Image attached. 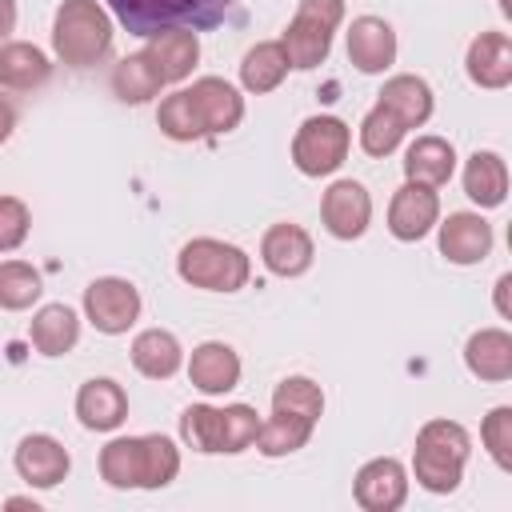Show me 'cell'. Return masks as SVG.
Segmentation results:
<instances>
[{
	"label": "cell",
	"mask_w": 512,
	"mask_h": 512,
	"mask_svg": "<svg viewBox=\"0 0 512 512\" xmlns=\"http://www.w3.org/2000/svg\"><path fill=\"white\" fill-rule=\"evenodd\" d=\"M116 24L132 36H152L164 28H188L204 32L216 28L240 0H104Z\"/></svg>",
	"instance_id": "cell-1"
},
{
	"label": "cell",
	"mask_w": 512,
	"mask_h": 512,
	"mask_svg": "<svg viewBox=\"0 0 512 512\" xmlns=\"http://www.w3.org/2000/svg\"><path fill=\"white\" fill-rule=\"evenodd\" d=\"M112 12L100 0H64L52 20V52L68 68H92L112 52Z\"/></svg>",
	"instance_id": "cell-2"
},
{
	"label": "cell",
	"mask_w": 512,
	"mask_h": 512,
	"mask_svg": "<svg viewBox=\"0 0 512 512\" xmlns=\"http://www.w3.org/2000/svg\"><path fill=\"white\" fill-rule=\"evenodd\" d=\"M468 452H472V436L464 432V424H456V420H428L416 432V452H412L416 484L436 492V496L456 492L460 480H464Z\"/></svg>",
	"instance_id": "cell-3"
},
{
	"label": "cell",
	"mask_w": 512,
	"mask_h": 512,
	"mask_svg": "<svg viewBox=\"0 0 512 512\" xmlns=\"http://www.w3.org/2000/svg\"><path fill=\"white\" fill-rule=\"evenodd\" d=\"M176 272L184 284L204 288V292H240L252 276V260L244 248L216 240V236H196L180 248Z\"/></svg>",
	"instance_id": "cell-4"
},
{
	"label": "cell",
	"mask_w": 512,
	"mask_h": 512,
	"mask_svg": "<svg viewBox=\"0 0 512 512\" xmlns=\"http://www.w3.org/2000/svg\"><path fill=\"white\" fill-rule=\"evenodd\" d=\"M340 20H344V0H300L296 16L280 36L288 64L300 72L320 68L332 52V32L340 28Z\"/></svg>",
	"instance_id": "cell-5"
},
{
	"label": "cell",
	"mask_w": 512,
	"mask_h": 512,
	"mask_svg": "<svg viewBox=\"0 0 512 512\" xmlns=\"http://www.w3.org/2000/svg\"><path fill=\"white\" fill-rule=\"evenodd\" d=\"M352 148V128L340 116H308L292 136V164L304 176H332Z\"/></svg>",
	"instance_id": "cell-6"
},
{
	"label": "cell",
	"mask_w": 512,
	"mask_h": 512,
	"mask_svg": "<svg viewBox=\"0 0 512 512\" xmlns=\"http://www.w3.org/2000/svg\"><path fill=\"white\" fill-rule=\"evenodd\" d=\"M84 316L96 332L120 336L140 320V292L124 276H100L84 288Z\"/></svg>",
	"instance_id": "cell-7"
},
{
	"label": "cell",
	"mask_w": 512,
	"mask_h": 512,
	"mask_svg": "<svg viewBox=\"0 0 512 512\" xmlns=\"http://www.w3.org/2000/svg\"><path fill=\"white\" fill-rule=\"evenodd\" d=\"M320 220L336 240H360L372 224V196L360 180H336L320 200Z\"/></svg>",
	"instance_id": "cell-8"
},
{
	"label": "cell",
	"mask_w": 512,
	"mask_h": 512,
	"mask_svg": "<svg viewBox=\"0 0 512 512\" xmlns=\"http://www.w3.org/2000/svg\"><path fill=\"white\" fill-rule=\"evenodd\" d=\"M440 220V196L436 188L428 184H412L404 180L396 192H392V204H388V232L404 244H416L424 240Z\"/></svg>",
	"instance_id": "cell-9"
},
{
	"label": "cell",
	"mask_w": 512,
	"mask_h": 512,
	"mask_svg": "<svg viewBox=\"0 0 512 512\" xmlns=\"http://www.w3.org/2000/svg\"><path fill=\"white\" fill-rule=\"evenodd\" d=\"M12 464H16V472H20V480H24L28 488H56V484L68 476L72 456H68V448H64L56 436L32 432V436H24V440L16 444Z\"/></svg>",
	"instance_id": "cell-10"
},
{
	"label": "cell",
	"mask_w": 512,
	"mask_h": 512,
	"mask_svg": "<svg viewBox=\"0 0 512 512\" xmlns=\"http://www.w3.org/2000/svg\"><path fill=\"white\" fill-rule=\"evenodd\" d=\"M356 504L364 512H396L408 500V472L392 456H376L356 472Z\"/></svg>",
	"instance_id": "cell-11"
},
{
	"label": "cell",
	"mask_w": 512,
	"mask_h": 512,
	"mask_svg": "<svg viewBox=\"0 0 512 512\" xmlns=\"http://www.w3.org/2000/svg\"><path fill=\"white\" fill-rule=\"evenodd\" d=\"M188 100L204 124V136H224L244 120V96L236 84L220 80V76H200L188 88Z\"/></svg>",
	"instance_id": "cell-12"
},
{
	"label": "cell",
	"mask_w": 512,
	"mask_h": 512,
	"mask_svg": "<svg viewBox=\"0 0 512 512\" xmlns=\"http://www.w3.org/2000/svg\"><path fill=\"white\" fill-rule=\"evenodd\" d=\"M348 64L364 76L388 72L396 64V32L380 16H356L348 28Z\"/></svg>",
	"instance_id": "cell-13"
},
{
	"label": "cell",
	"mask_w": 512,
	"mask_h": 512,
	"mask_svg": "<svg viewBox=\"0 0 512 512\" xmlns=\"http://www.w3.org/2000/svg\"><path fill=\"white\" fill-rule=\"evenodd\" d=\"M440 228V256L448 264H480L492 252V224L480 212H448V220H436Z\"/></svg>",
	"instance_id": "cell-14"
},
{
	"label": "cell",
	"mask_w": 512,
	"mask_h": 512,
	"mask_svg": "<svg viewBox=\"0 0 512 512\" xmlns=\"http://www.w3.org/2000/svg\"><path fill=\"white\" fill-rule=\"evenodd\" d=\"M76 420L88 432H116L128 420V392L112 376H92L76 392Z\"/></svg>",
	"instance_id": "cell-15"
},
{
	"label": "cell",
	"mask_w": 512,
	"mask_h": 512,
	"mask_svg": "<svg viewBox=\"0 0 512 512\" xmlns=\"http://www.w3.org/2000/svg\"><path fill=\"white\" fill-rule=\"evenodd\" d=\"M144 40H148L144 44V60L152 64V72L164 84H180L184 76H192L196 60H200L196 32H188V28H164V32H152Z\"/></svg>",
	"instance_id": "cell-16"
},
{
	"label": "cell",
	"mask_w": 512,
	"mask_h": 512,
	"mask_svg": "<svg viewBox=\"0 0 512 512\" xmlns=\"http://www.w3.org/2000/svg\"><path fill=\"white\" fill-rule=\"evenodd\" d=\"M312 256H316V248H312V236L300 228V224H272L268 232H264V240H260V260H264V268L272 272V276H284V280H292V276H304L308 268H312Z\"/></svg>",
	"instance_id": "cell-17"
},
{
	"label": "cell",
	"mask_w": 512,
	"mask_h": 512,
	"mask_svg": "<svg viewBox=\"0 0 512 512\" xmlns=\"http://www.w3.org/2000/svg\"><path fill=\"white\" fill-rule=\"evenodd\" d=\"M188 380L204 396H224L240 384V356L224 340H204L188 356Z\"/></svg>",
	"instance_id": "cell-18"
},
{
	"label": "cell",
	"mask_w": 512,
	"mask_h": 512,
	"mask_svg": "<svg viewBox=\"0 0 512 512\" xmlns=\"http://www.w3.org/2000/svg\"><path fill=\"white\" fill-rule=\"evenodd\" d=\"M464 68H468V80L480 88H492V92L508 88L512 84V36L508 32H480L468 44Z\"/></svg>",
	"instance_id": "cell-19"
},
{
	"label": "cell",
	"mask_w": 512,
	"mask_h": 512,
	"mask_svg": "<svg viewBox=\"0 0 512 512\" xmlns=\"http://www.w3.org/2000/svg\"><path fill=\"white\" fill-rule=\"evenodd\" d=\"M452 172H456L452 140H444V136H416L408 144V152H404V180L440 188V184L452 180Z\"/></svg>",
	"instance_id": "cell-20"
},
{
	"label": "cell",
	"mask_w": 512,
	"mask_h": 512,
	"mask_svg": "<svg viewBox=\"0 0 512 512\" xmlns=\"http://www.w3.org/2000/svg\"><path fill=\"white\" fill-rule=\"evenodd\" d=\"M464 364L476 380L504 384L512 376V336L504 328H480L464 344Z\"/></svg>",
	"instance_id": "cell-21"
},
{
	"label": "cell",
	"mask_w": 512,
	"mask_h": 512,
	"mask_svg": "<svg viewBox=\"0 0 512 512\" xmlns=\"http://www.w3.org/2000/svg\"><path fill=\"white\" fill-rule=\"evenodd\" d=\"M376 104H384L404 128H420V124H428V116H432V88H428V80L424 76H412V72H400V76H388L384 80V88H380V100Z\"/></svg>",
	"instance_id": "cell-22"
},
{
	"label": "cell",
	"mask_w": 512,
	"mask_h": 512,
	"mask_svg": "<svg viewBox=\"0 0 512 512\" xmlns=\"http://www.w3.org/2000/svg\"><path fill=\"white\" fill-rule=\"evenodd\" d=\"M28 340L40 356H64L80 340V316L68 304H44L28 324Z\"/></svg>",
	"instance_id": "cell-23"
},
{
	"label": "cell",
	"mask_w": 512,
	"mask_h": 512,
	"mask_svg": "<svg viewBox=\"0 0 512 512\" xmlns=\"http://www.w3.org/2000/svg\"><path fill=\"white\" fill-rule=\"evenodd\" d=\"M184 364V348L168 328H144L132 340V368L148 380H168Z\"/></svg>",
	"instance_id": "cell-24"
},
{
	"label": "cell",
	"mask_w": 512,
	"mask_h": 512,
	"mask_svg": "<svg viewBox=\"0 0 512 512\" xmlns=\"http://www.w3.org/2000/svg\"><path fill=\"white\" fill-rule=\"evenodd\" d=\"M48 76H52V64L36 44H28V40L0 44V88L28 92V88H40Z\"/></svg>",
	"instance_id": "cell-25"
},
{
	"label": "cell",
	"mask_w": 512,
	"mask_h": 512,
	"mask_svg": "<svg viewBox=\"0 0 512 512\" xmlns=\"http://www.w3.org/2000/svg\"><path fill=\"white\" fill-rule=\"evenodd\" d=\"M464 196L480 208H500L508 196V164L500 152H472L464 164Z\"/></svg>",
	"instance_id": "cell-26"
},
{
	"label": "cell",
	"mask_w": 512,
	"mask_h": 512,
	"mask_svg": "<svg viewBox=\"0 0 512 512\" xmlns=\"http://www.w3.org/2000/svg\"><path fill=\"white\" fill-rule=\"evenodd\" d=\"M288 68H292V64H288L280 40H260V44H252V48L244 52V60H240V84H244V92L264 96V92H276V88L284 84Z\"/></svg>",
	"instance_id": "cell-27"
},
{
	"label": "cell",
	"mask_w": 512,
	"mask_h": 512,
	"mask_svg": "<svg viewBox=\"0 0 512 512\" xmlns=\"http://www.w3.org/2000/svg\"><path fill=\"white\" fill-rule=\"evenodd\" d=\"M312 420L308 416H296V412H280L272 408L268 420H260V432H256V448L264 456H292L300 452L308 440H312Z\"/></svg>",
	"instance_id": "cell-28"
},
{
	"label": "cell",
	"mask_w": 512,
	"mask_h": 512,
	"mask_svg": "<svg viewBox=\"0 0 512 512\" xmlns=\"http://www.w3.org/2000/svg\"><path fill=\"white\" fill-rule=\"evenodd\" d=\"M140 436H116L100 448V476L108 488H140Z\"/></svg>",
	"instance_id": "cell-29"
},
{
	"label": "cell",
	"mask_w": 512,
	"mask_h": 512,
	"mask_svg": "<svg viewBox=\"0 0 512 512\" xmlns=\"http://www.w3.org/2000/svg\"><path fill=\"white\" fill-rule=\"evenodd\" d=\"M44 280L28 260H0V308L4 312H24L40 300Z\"/></svg>",
	"instance_id": "cell-30"
},
{
	"label": "cell",
	"mask_w": 512,
	"mask_h": 512,
	"mask_svg": "<svg viewBox=\"0 0 512 512\" xmlns=\"http://www.w3.org/2000/svg\"><path fill=\"white\" fill-rule=\"evenodd\" d=\"M160 88H164V80L152 72V64L144 60V52L124 56V60L112 68V92H116L124 104H144V100H152Z\"/></svg>",
	"instance_id": "cell-31"
},
{
	"label": "cell",
	"mask_w": 512,
	"mask_h": 512,
	"mask_svg": "<svg viewBox=\"0 0 512 512\" xmlns=\"http://www.w3.org/2000/svg\"><path fill=\"white\" fill-rule=\"evenodd\" d=\"M140 460H144V468H140V488H164V484H172L176 472H180V448H176L168 436H160V432L140 436Z\"/></svg>",
	"instance_id": "cell-32"
},
{
	"label": "cell",
	"mask_w": 512,
	"mask_h": 512,
	"mask_svg": "<svg viewBox=\"0 0 512 512\" xmlns=\"http://www.w3.org/2000/svg\"><path fill=\"white\" fill-rule=\"evenodd\" d=\"M156 124H160V132H164L168 140H180V144L204 136V124H200V116H196V108H192V100H188V88H180V92H172V96L160 100Z\"/></svg>",
	"instance_id": "cell-33"
},
{
	"label": "cell",
	"mask_w": 512,
	"mask_h": 512,
	"mask_svg": "<svg viewBox=\"0 0 512 512\" xmlns=\"http://www.w3.org/2000/svg\"><path fill=\"white\" fill-rule=\"evenodd\" d=\"M180 440L192 448V452H220V408L212 404H188L180 412Z\"/></svg>",
	"instance_id": "cell-34"
},
{
	"label": "cell",
	"mask_w": 512,
	"mask_h": 512,
	"mask_svg": "<svg viewBox=\"0 0 512 512\" xmlns=\"http://www.w3.org/2000/svg\"><path fill=\"white\" fill-rule=\"evenodd\" d=\"M404 124L384 108V104H376L364 120H360V148L368 152V156H392L396 148H400V140H404Z\"/></svg>",
	"instance_id": "cell-35"
},
{
	"label": "cell",
	"mask_w": 512,
	"mask_h": 512,
	"mask_svg": "<svg viewBox=\"0 0 512 512\" xmlns=\"http://www.w3.org/2000/svg\"><path fill=\"white\" fill-rule=\"evenodd\" d=\"M272 408L308 416V420L316 424L320 412H324V392H320V384L308 380V376H284V380L276 384V392H272Z\"/></svg>",
	"instance_id": "cell-36"
},
{
	"label": "cell",
	"mask_w": 512,
	"mask_h": 512,
	"mask_svg": "<svg viewBox=\"0 0 512 512\" xmlns=\"http://www.w3.org/2000/svg\"><path fill=\"white\" fill-rule=\"evenodd\" d=\"M256 432H260V416L252 404H228L220 408V452L236 456L244 448L256 444Z\"/></svg>",
	"instance_id": "cell-37"
},
{
	"label": "cell",
	"mask_w": 512,
	"mask_h": 512,
	"mask_svg": "<svg viewBox=\"0 0 512 512\" xmlns=\"http://www.w3.org/2000/svg\"><path fill=\"white\" fill-rule=\"evenodd\" d=\"M480 440H484L488 456L496 460V468L512 472V408H508V404H500V408H492V412L484 416Z\"/></svg>",
	"instance_id": "cell-38"
},
{
	"label": "cell",
	"mask_w": 512,
	"mask_h": 512,
	"mask_svg": "<svg viewBox=\"0 0 512 512\" xmlns=\"http://www.w3.org/2000/svg\"><path fill=\"white\" fill-rule=\"evenodd\" d=\"M32 212L20 196H0V252H16L28 240Z\"/></svg>",
	"instance_id": "cell-39"
},
{
	"label": "cell",
	"mask_w": 512,
	"mask_h": 512,
	"mask_svg": "<svg viewBox=\"0 0 512 512\" xmlns=\"http://www.w3.org/2000/svg\"><path fill=\"white\" fill-rule=\"evenodd\" d=\"M12 28H16V0H0V44L8 40Z\"/></svg>",
	"instance_id": "cell-40"
},
{
	"label": "cell",
	"mask_w": 512,
	"mask_h": 512,
	"mask_svg": "<svg viewBox=\"0 0 512 512\" xmlns=\"http://www.w3.org/2000/svg\"><path fill=\"white\" fill-rule=\"evenodd\" d=\"M12 128H16V112H12L8 100H0V144L12 136Z\"/></svg>",
	"instance_id": "cell-41"
},
{
	"label": "cell",
	"mask_w": 512,
	"mask_h": 512,
	"mask_svg": "<svg viewBox=\"0 0 512 512\" xmlns=\"http://www.w3.org/2000/svg\"><path fill=\"white\" fill-rule=\"evenodd\" d=\"M508 288H512V276L504 272V276L496 280V312H500V316H508Z\"/></svg>",
	"instance_id": "cell-42"
},
{
	"label": "cell",
	"mask_w": 512,
	"mask_h": 512,
	"mask_svg": "<svg viewBox=\"0 0 512 512\" xmlns=\"http://www.w3.org/2000/svg\"><path fill=\"white\" fill-rule=\"evenodd\" d=\"M8 508H32V512H36V500H28V496H12Z\"/></svg>",
	"instance_id": "cell-43"
}]
</instances>
